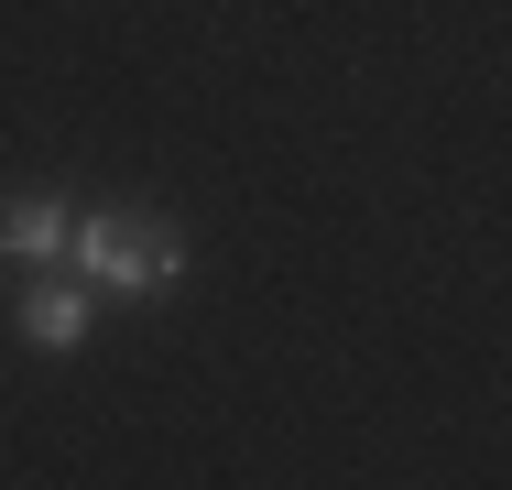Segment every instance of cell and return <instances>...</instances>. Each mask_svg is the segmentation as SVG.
I'll return each instance as SVG.
<instances>
[{
  "instance_id": "3",
  "label": "cell",
  "mask_w": 512,
  "mask_h": 490,
  "mask_svg": "<svg viewBox=\"0 0 512 490\" xmlns=\"http://www.w3.org/2000/svg\"><path fill=\"white\" fill-rule=\"evenodd\" d=\"M66 218L77 207H55V196H0V262L11 273H55L66 262Z\"/></svg>"
},
{
  "instance_id": "1",
  "label": "cell",
  "mask_w": 512,
  "mask_h": 490,
  "mask_svg": "<svg viewBox=\"0 0 512 490\" xmlns=\"http://www.w3.org/2000/svg\"><path fill=\"white\" fill-rule=\"evenodd\" d=\"M186 229L175 218H153V207H77L66 218V273L109 305H153V294L186 284Z\"/></svg>"
},
{
  "instance_id": "2",
  "label": "cell",
  "mask_w": 512,
  "mask_h": 490,
  "mask_svg": "<svg viewBox=\"0 0 512 490\" xmlns=\"http://www.w3.org/2000/svg\"><path fill=\"white\" fill-rule=\"evenodd\" d=\"M88 327H99V294L77 284V273H66V262H55V273H33V284H22V338H33V349H44V360H66V349H88Z\"/></svg>"
}]
</instances>
